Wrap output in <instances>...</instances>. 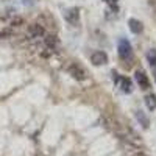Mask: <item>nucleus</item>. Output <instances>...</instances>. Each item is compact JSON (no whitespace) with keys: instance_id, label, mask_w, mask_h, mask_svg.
<instances>
[{"instance_id":"f257e3e1","label":"nucleus","mask_w":156,"mask_h":156,"mask_svg":"<svg viewBox=\"0 0 156 156\" xmlns=\"http://www.w3.org/2000/svg\"><path fill=\"white\" fill-rule=\"evenodd\" d=\"M117 50H119V56H120L122 61H131V58H133V48H131V44H129L126 39H120Z\"/></svg>"},{"instance_id":"f03ea898","label":"nucleus","mask_w":156,"mask_h":156,"mask_svg":"<svg viewBox=\"0 0 156 156\" xmlns=\"http://www.w3.org/2000/svg\"><path fill=\"white\" fill-rule=\"evenodd\" d=\"M114 80H115L117 87L120 89V92H123V94H131L133 83H131V80H129L128 76H120V75H117V73L114 72Z\"/></svg>"},{"instance_id":"7ed1b4c3","label":"nucleus","mask_w":156,"mask_h":156,"mask_svg":"<svg viewBox=\"0 0 156 156\" xmlns=\"http://www.w3.org/2000/svg\"><path fill=\"white\" fill-rule=\"evenodd\" d=\"M67 72H69V75H70L72 78H75V80H78V81L86 80V72H84V69L80 66V64H76V62H72V64H70V66L67 67Z\"/></svg>"},{"instance_id":"20e7f679","label":"nucleus","mask_w":156,"mask_h":156,"mask_svg":"<svg viewBox=\"0 0 156 156\" xmlns=\"http://www.w3.org/2000/svg\"><path fill=\"white\" fill-rule=\"evenodd\" d=\"M45 34V30L42 25H39V23H31L30 27H28V37L33 39V41H36V39H42Z\"/></svg>"},{"instance_id":"39448f33","label":"nucleus","mask_w":156,"mask_h":156,"mask_svg":"<svg viewBox=\"0 0 156 156\" xmlns=\"http://www.w3.org/2000/svg\"><path fill=\"white\" fill-rule=\"evenodd\" d=\"M134 78H136V81H137V86H139L142 90L150 89V78L147 76V73H145L144 70H136Z\"/></svg>"},{"instance_id":"423d86ee","label":"nucleus","mask_w":156,"mask_h":156,"mask_svg":"<svg viewBox=\"0 0 156 156\" xmlns=\"http://www.w3.org/2000/svg\"><path fill=\"white\" fill-rule=\"evenodd\" d=\"M90 62H92L94 66H105L108 62V56H106L105 51H101V50L94 51V53L90 55Z\"/></svg>"},{"instance_id":"0eeeda50","label":"nucleus","mask_w":156,"mask_h":156,"mask_svg":"<svg viewBox=\"0 0 156 156\" xmlns=\"http://www.w3.org/2000/svg\"><path fill=\"white\" fill-rule=\"evenodd\" d=\"M128 27H129V30H131V33H134V34H139V33H142V30H144V25H142V22L137 20V19H129Z\"/></svg>"},{"instance_id":"6e6552de","label":"nucleus","mask_w":156,"mask_h":156,"mask_svg":"<svg viewBox=\"0 0 156 156\" xmlns=\"http://www.w3.org/2000/svg\"><path fill=\"white\" fill-rule=\"evenodd\" d=\"M66 19H67V22H70V23L78 22V19H80V9H78V8H69V9L66 11Z\"/></svg>"},{"instance_id":"1a4fd4ad","label":"nucleus","mask_w":156,"mask_h":156,"mask_svg":"<svg viewBox=\"0 0 156 156\" xmlns=\"http://www.w3.org/2000/svg\"><path fill=\"white\" fill-rule=\"evenodd\" d=\"M134 115H136V119H137V122L142 125V128H148V125H150V122H148V119H147V115H145V112L144 111H140V109H137L136 112H134Z\"/></svg>"},{"instance_id":"9d476101","label":"nucleus","mask_w":156,"mask_h":156,"mask_svg":"<svg viewBox=\"0 0 156 156\" xmlns=\"http://www.w3.org/2000/svg\"><path fill=\"white\" fill-rule=\"evenodd\" d=\"M145 106H147L148 111H154L156 109V95L153 92L145 95Z\"/></svg>"},{"instance_id":"9b49d317","label":"nucleus","mask_w":156,"mask_h":156,"mask_svg":"<svg viewBox=\"0 0 156 156\" xmlns=\"http://www.w3.org/2000/svg\"><path fill=\"white\" fill-rule=\"evenodd\" d=\"M147 61L150 62V66L151 67H156V50L151 48L147 51Z\"/></svg>"},{"instance_id":"f8f14e48","label":"nucleus","mask_w":156,"mask_h":156,"mask_svg":"<svg viewBox=\"0 0 156 156\" xmlns=\"http://www.w3.org/2000/svg\"><path fill=\"white\" fill-rule=\"evenodd\" d=\"M105 2H108V3H117L119 0H105Z\"/></svg>"},{"instance_id":"ddd939ff","label":"nucleus","mask_w":156,"mask_h":156,"mask_svg":"<svg viewBox=\"0 0 156 156\" xmlns=\"http://www.w3.org/2000/svg\"><path fill=\"white\" fill-rule=\"evenodd\" d=\"M153 75H154V80H156V67H154V72H153Z\"/></svg>"},{"instance_id":"4468645a","label":"nucleus","mask_w":156,"mask_h":156,"mask_svg":"<svg viewBox=\"0 0 156 156\" xmlns=\"http://www.w3.org/2000/svg\"><path fill=\"white\" fill-rule=\"evenodd\" d=\"M23 2H31V0H23Z\"/></svg>"}]
</instances>
